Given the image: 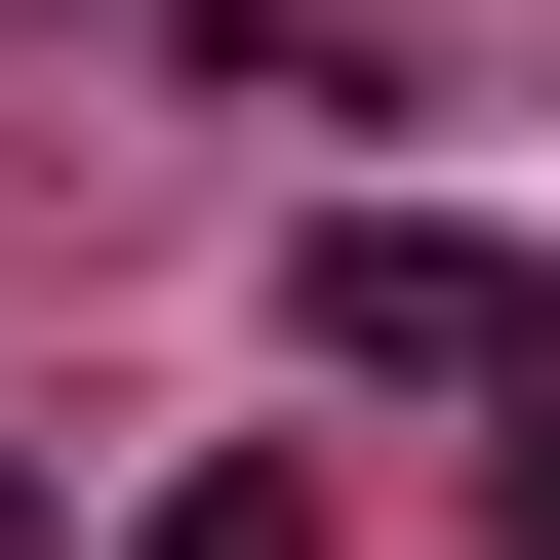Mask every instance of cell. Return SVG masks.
<instances>
[{"label": "cell", "mask_w": 560, "mask_h": 560, "mask_svg": "<svg viewBox=\"0 0 560 560\" xmlns=\"http://www.w3.org/2000/svg\"><path fill=\"white\" fill-rule=\"evenodd\" d=\"M280 361H320V400H521L560 320H521L480 200H320V241H280Z\"/></svg>", "instance_id": "6da1fadb"}, {"label": "cell", "mask_w": 560, "mask_h": 560, "mask_svg": "<svg viewBox=\"0 0 560 560\" xmlns=\"http://www.w3.org/2000/svg\"><path fill=\"white\" fill-rule=\"evenodd\" d=\"M120 560H320V480H280V441H200V480H161Z\"/></svg>", "instance_id": "7a4b0ae2"}, {"label": "cell", "mask_w": 560, "mask_h": 560, "mask_svg": "<svg viewBox=\"0 0 560 560\" xmlns=\"http://www.w3.org/2000/svg\"><path fill=\"white\" fill-rule=\"evenodd\" d=\"M480 521H521V560H560V361H521V400H480Z\"/></svg>", "instance_id": "3957f363"}]
</instances>
